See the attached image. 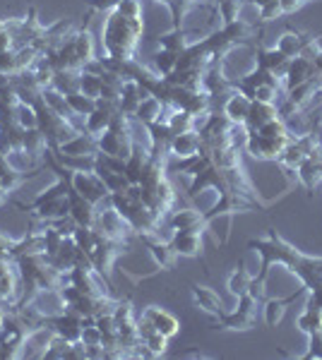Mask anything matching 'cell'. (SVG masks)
Returning <instances> with one entry per match:
<instances>
[{"mask_svg":"<svg viewBox=\"0 0 322 360\" xmlns=\"http://www.w3.org/2000/svg\"><path fill=\"white\" fill-rule=\"evenodd\" d=\"M121 113L118 101H108V98H96V108L85 118V130L92 132L94 137L103 135L108 130V125L113 123V118Z\"/></svg>","mask_w":322,"mask_h":360,"instance_id":"cell-12","label":"cell"},{"mask_svg":"<svg viewBox=\"0 0 322 360\" xmlns=\"http://www.w3.org/2000/svg\"><path fill=\"white\" fill-rule=\"evenodd\" d=\"M108 202H111L113 209H116L130 223V226H133L135 236H159L161 221L142 202L139 185H128V190L113 192V195L108 197Z\"/></svg>","mask_w":322,"mask_h":360,"instance_id":"cell-3","label":"cell"},{"mask_svg":"<svg viewBox=\"0 0 322 360\" xmlns=\"http://www.w3.org/2000/svg\"><path fill=\"white\" fill-rule=\"evenodd\" d=\"M142 317H144V320H149V325H152L159 334H164L166 338H173L176 334L180 332L178 317H173L169 310H164V307H159V305L144 307V310H142Z\"/></svg>","mask_w":322,"mask_h":360,"instance_id":"cell-16","label":"cell"},{"mask_svg":"<svg viewBox=\"0 0 322 360\" xmlns=\"http://www.w3.org/2000/svg\"><path fill=\"white\" fill-rule=\"evenodd\" d=\"M53 89H58L60 94H75L80 92V72L77 70H56L53 72V82H51Z\"/></svg>","mask_w":322,"mask_h":360,"instance_id":"cell-32","label":"cell"},{"mask_svg":"<svg viewBox=\"0 0 322 360\" xmlns=\"http://www.w3.org/2000/svg\"><path fill=\"white\" fill-rule=\"evenodd\" d=\"M15 120H17V125H19L22 130L39 128V118H36L34 106H29V103H22V101H19L17 106H15Z\"/></svg>","mask_w":322,"mask_h":360,"instance_id":"cell-40","label":"cell"},{"mask_svg":"<svg viewBox=\"0 0 322 360\" xmlns=\"http://www.w3.org/2000/svg\"><path fill=\"white\" fill-rule=\"evenodd\" d=\"M178 55L180 53H176V51L159 49L157 53L152 55V58H154V70H157V75L169 77L171 72H176V65H178Z\"/></svg>","mask_w":322,"mask_h":360,"instance_id":"cell-35","label":"cell"},{"mask_svg":"<svg viewBox=\"0 0 322 360\" xmlns=\"http://www.w3.org/2000/svg\"><path fill=\"white\" fill-rule=\"evenodd\" d=\"M255 65L262 67V70H267V72H272L279 82H284L287 80L291 58L289 55H284L279 49H262V46H257L255 49Z\"/></svg>","mask_w":322,"mask_h":360,"instance_id":"cell-13","label":"cell"},{"mask_svg":"<svg viewBox=\"0 0 322 360\" xmlns=\"http://www.w3.org/2000/svg\"><path fill=\"white\" fill-rule=\"evenodd\" d=\"M251 103L253 101L246 96V94H241L238 89H233L226 96L224 106H221V113H224V116L231 120V123L243 125V123H246V118H248V111H251Z\"/></svg>","mask_w":322,"mask_h":360,"instance_id":"cell-24","label":"cell"},{"mask_svg":"<svg viewBox=\"0 0 322 360\" xmlns=\"http://www.w3.org/2000/svg\"><path fill=\"white\" fill-rule=\"evenodd\" d=\"M320 36L322 34L313 36V34H303V31H287V34L279 36V41L274 49H279L284 55H289V58H296V55H303L310 46L318 44Z\"/></svg>","mask_w":322,"mask_h":360,"instance_id":"cell-15","label":"cell"},{"mask_svg":"<svg viewBox=\"0 0 322 360\" xmlns=\"http://www.w3.org/2000/svg\"><path fill=\"white\" fill-rule=\"evenodd\" d=\"M238 305L231 312H221L210 322L212 329H228V332H251L255 329L257 322V307L262 305L260 300L253 298L251 293H243L241 298H236Z\"/></svg>","mask_w":322,"mask_h":360,"instance_id":"cell-5","label":"cell"},{"mask_svg":"<svg viewBox=\"0 0 322 360\" xmlns=\"http://www.w3.org/2000/svg\"><path fill=\"white\" fill-rule=\"evenodd\" d=\"M248 250L260 255V271L253 279L257 284H267V276L274 264L287 267L291 274L298 276L300 286L308 291H315L322 286V257L318 255H305L300 252L296 245H291L277 228H269L267 238H253L248 240Z\"/></svg>","mask_w":322,"mask_h":360,"instance_id":"cell-1","label":"cell"},{"mask_svg":"<svg viewBox=\"0 0 322 360\" xmlns=\"http://www.w3.org/2000/svg\"><path fill=\"white\" fill-rule=\"evenodd\" d=\"M193 113H188V111H171L169 113V118H166V125L171 128V132H173V137L176 135H183V132H188V130H193Z\"/></svg>","mask_w":322,"mask_h":360,"instance_id":"cell-36","label":"cell"},{"mask_svg":"<svg viewBox=\"0 0 322 360\" xmlns=\"http://www.w3.org/2000/svg\"><path fill=\"white\" fill-rule=\"evenodd\" d=\"M3 320H5V310H0V327H3Z\"/></svg>","mask_w":322,"mask_h":360,"instance_id":"cell-50","label":"cell"},{"mask_svg":"<svg viewBox=\"0 0 322 360\" xmlns=\"http://www.w3.org/2000/svg\"><path fill=\"white\" fill-rule=\"evenodd\" d=\"M139 240L147 245L149 255H152L154 264H157L159 269H164V271L173 269L176 259H178V252L173 250L171 240H161L159 236H139Z\"/></svg>","mask_w":322,"mask_h":360,"instance_id":"cell-14","label":"cell"},{"mask_svg":"<svg viewBox=\"0 0 322 360\" xmlns=\"http://www.w3.org/2000/svg\"><path fill=\"white\" fill-rule=\"evenodd\" d=\"M142 34H144L142 17H128V15L118 12L116 8L108 10L101 27V41H103V53H106V58L135 60Z\"/></svg>","mask_w":322,"mask_h":360,"instance_id":"cell-2","label":"cell"},{"mask_svg":"<svg viewBox=\"0 0 322 360\" xmlns=\"http://www.w3.org/2000/svg\"><path fill=\"white\" fill-rule=\"evenodd\" d=\"M246 3L255 5V8H262V5H267V3H269V0H246Z\"/></svg>","mask_w":322,"mask_h":360,"instance_id":"cell-48","label":"cell"},{"mask_svg":"<svg viewBox=\"0 0 322 360\" xmlns=\"http://www.w3.org/2000/svg\"><path fill=\"white\" fill-rule=\"evenodd\" d=\"M171 111H173V108L164 106V103H161L157 96H147V98H142V103H139V108H137V113H135V118H137L142 125L157 123V120L166 123V118H169Z\"/></svg>","mask_w":322,"mask_h":360,"instance_id":"cell-26","label":"cell"},{"mask_svg":"<svg viewBox=\"0 0 322 360\" xmlns=\"http://www.w3.org/2000/svg\"><path fill=\"white\" fill-rule=\"evenodd\" d=\"M185 356H190V358H207L205 353H202V351H195V348H190V351H185Z\"/></svg>","mask_w":322,"mask_h":360,"instance_id":"cell-47","label":"cell"},{"mask_svg":"<svg viewBox=\"0 0 322 360\" xmlns=\"http://www.w3.org/2000/svg\"><path fill=\"white\" fill-rule=\"evenodd\" d=\"M22 149L27 151L32 159H39L46 149H49V142H46V135L41 132L39 128H32V130H24L22 135Z\"/></svg>","mask_w":322,"mask_h":360,"instance_id":"cell-31","label":"cell"},{"mask_svg":"<svg viewBox=\"0 0 322 360\" xmlns=\"http://www.w3.org/2000/svg\"><path fill=\"white\" fill-rule=\"evenodd\" d=\"M274 118H282V116H279L277 103L253 101L251 103V111H248L246 123H243V128H246V132H257V130L262 128L264 123H269V120H274Z\"/></svg>","mask_w":322,"mask_h":360,"instance_id":"cell-20","label":"cell"},{"mask_svg":"<svg viewBox=\"0 0 322 360\" xmlns=\"http://www.w3.org/2000/svg\"><path fill=\"white\" fill-rule=\"evenodd\" d=\"M166 223L171 226V231H193V233H205L212 226L205 218V212L195 209V207H176L169 214Z\"/></svg>","mask_w":322,"mask_h":360,"instance_id":"cell-11","label":"cell"},{"mask_svg":"<svg viewBox=\"0 0 322 360\" xmlns=\"http://www.w3.org/2000/svg\"><path fill=\"white\" fill-rule=\"evenodd\" d=\"M12 259L27 257V255H46V243H44V231H32L24 238L15 240L12 245Z\"/></svg>","mask_w":322,"mask_h":360,"instance_id":"cell-27","label":"cell"},{"mask_svg":"<svg viewBox=\"0 0 322 360\" xmlns=\"http://www.w3.org/2000/svg\"><path fill=\"white\" fill-rule=\"evenodd\" d=\"M310 3H318V0H282V10H284V15H294Z\"/></svg>","mask_w":322,"mask_h":360,"instance_id":"cell-45","label":"cell"},{"mask_svg":"<svg viewBox=\"0 0 322 360\" xmlns=\"http://www.w3.org/2000/svg\"><path fill=\"white\" fill-rule=\"evenodd\" d=\"M70 185L75 187L87 202H92V205L96 207H101L103 202L111 197V192L106 190V185H103L94 171H70Z\"/></svg>","mask_w":322,"mask_h":360,"instance_id":"cell-9","label":"cell"},{"mask_svg":"<svg viewBox=\"0 0 322 360\" xmlns=\"http://www.w3.org/2000/svg\"><path fill=\"white\" fill-rule=\"evenodd\" d=\"M56 154V151H53ZM56 159L70 171H94L96 166V154L94 156H65V154H56Z\"/></svg>","mask_w":322,"mask_h":360,"instance_id":"cell-37","label":"cell"},{"mask_svg":"<svg viewBox=\"0 0 322 360\" xmlns=\"http://www.w3.org/2000/svg\"><path fill=\"white\" fill-rule=\"evenodd\" d=\"M41 101H44L46 106L51 108V111L60 113V116H65V118L75 116V113L70 111V106H67L65 94H60L58 89H53V87H46V89L41 92Z\"/></svg>","mask_w":322,"mask_h":360,"instance_id":"cell-33","label":"cell"},{"mask_svg":"<svg viewBox=\"0 0 322 360\" xmlns=\"http://www.w3.org/2000/svg\"><path fill=\"white\" fill-rule=\"evenodd\" d=\"M5 200H8V192H5V190H0V205H3Z\"/></svg>","mask_w":322,"mask_h":360,"instance_id":"cell-49","label":"cell"},{"mask_svg":"<svg viewBox=\"0 0 322 360\" xmlns=\"http://www.w3.org/2000/svg\"><path fill=\"white\" fill-rule=\"evenodd\" d=\"M251 284H253V274L246 269V262H238V267L231 271V276H228L226 281L228 293H231L233 298H241L243 293H248Z\"/></svg>","mask_w":322,"mask_h":360,"instance_id":"cell-29","label":"cell"},{"mask_svg":"<svg viewBox=\"0 0 322 360\" xmlns=\"http://www.w3.org/2000/svg\"><path fill=\"white\" fill-rule=\"evenodd\" d=\"M123 252H128V243L101 236V233L94 228V243H92V248L87 250V257H90L92 267H94L99 274H103L108 281H111V269Z\"/></svg>","mask_w":322,"mask_h":360,"instance_id":"cell-6","label":"cell"},{"mask_svg":"<svg viewBox=\"0 0 322 360\" xmlns=\"http://www.w3.org/2000/svg\"><path fill=\"white\" fill-rule=\"evenodd\" d=\"M142 343H144V346H147L149 351H152L157 358L164 356L166 348H169V338H166L164 334H159V332H149L147 336L142 338Z\"/></svg>","mask_w":322,"mask_h":360,"instance_id":"cell-42","label":"cell"},{"mask_svg":"<svg viewBox=\"0 0 322 360\" xmlns=\"http://www.w3.org/2000/svg\"><path fill=\"white\" fill-rule=\"evenodd\" d=\"M147 96H149L147 89H144L139 82L126 80L123 82V89H121V98H118V106H121V111L126 113V116L135 118V113H137L142 98H147Z\"/></svg>","mask_w":322,"mask_h":360,"instance_id":"cell-22","label":"cell"},{"mask_svg":"<svg viewBox=\"0 0 322 360\" xmlns=\"http://www.w3.org/2000/svg\"><path fill=\"white\" fill-rule=\"evenodd\" d=\"M92 228H96L101 236H106L111 240H121V243H128V240L135 236L133 226H130V223L116 209H113V207H108L106 212L99 209L96 212V221H94V226Z\"/></svg>","mask_w":322,"mask_h":360,"instance_id":"cell-10","label":"cell"},{"mask_svg":"<svg viewBox=\"0 0 322 360\" xmlns=\"http://www.w3.org/2000/svg\"><path fill=\"white\" fill-rule=\"evenodd\" d=\"M133 147H135V137H133V128H130V116L121 111L113 118V123L108 125L106 132L99 135V151L128 161V156L133 154Z\"/></svg>","mask_w":322,"mask_h":360,"instance_id":"cell-4","label":"cell"},{"mask_svg":"<svg viewBox=\"0 0 322 360\" xmlns=\"http://www.w3.org/2000/svg\"><path fill=\"white\" fill-rule=\"evenodd\" d=\"M193 298H195V305L200 307V310L210 312L212 317H217L224 312V300H221V295L217 293L214 289H210V286L195 284L193 286Z\"/></svg>","mask_w":322,"mask_h":360,"instance_id":"cell-25","label":"cell"},{"mask_svg":"<svg viewBox=\"0 0 322 360\" xmlns=\"http://www.w3.org/2000/svg\"><path fill=\"white\" fill-rule=\"evenodd\" d=\"M65 101H67V106H70V111L75 113V116H80V118H87V116H90V113L96 108V98L85 96L82 92L67 94Z\"/></svg>","mask_w":322,"mask_h":360,"instance_id":"cell-34","label":"cell"},{"mask_svg":"<svg viewBox=\"0 0 322 360\" xmlns=\"http://www.w3.org/2000/svg\"><path fill=\"white\" fill-rule=\"evenodd\" d=\"M296 327L308 336V351L303 353V360H322V310L305 307L296 320Z\"/></svg>","mask_w":322,"mask_h":360,"instance_id":"cell-7","label":"cell"},{"mask_svg":"<svg viewBox=\"0 0 322 360\" xmlns=\"http://www.w3.org/2000/svg\"><path fill=\"white\" fill-rule=\"evenodd\" d=\"M56 154L94 156V154H99V137H94L92 132H87V130H82V132H77L72 139H67V142L60 144V147L56 149Z\"/></svg>","mask_w":322,"mask_h":360,"instance_id":"cell-18","label":"cell"},{"mask_svg":"<svg viewBox=\"0 0 322 360\" xmlns=\"http://www.w3.org/2000/svg\"><path fill=\"white\" fill-rule=\"evenodd\" d=\"M305 293V289L300 286L296 293L287 295V298H269L262 302V312H264V322H267V327H279V322L284 320V312H287V307L291 305V302H296L300 298V295Z\"/></svg>","mask_w":322,"mask_h":360,"instance_id":"cell-23","label":"cell"},{"mask_svg":"<svg viewBox=\"0 0 322 360\" xmlns=\"http://www.w3.org/2000/svg\"><path fill=\"white\" fill-rule=\"evenodd\" d=\"M291 139L284 137H267L262 132H246V144L243 149L257 161H279L282 151L287 149V144Z\"/></svg>","mask_w":322,"mask_h":360,"instance_id":"cell-8","label":"cell"},{"mask_svg":"<svg viewBox=\"0 0 322 360\" xmlns=\"http://www.w3.org/2000/svg\"><path fill=\"white\" fill-rule=\"evenodd\" d=\"M243 5H246V0H221V3H217V12L224 19V24L236 22V19H241Z\"/></svg>","mask_w":322,"mask_h":360,"instance_id":"cell-39","label":"cell"},{"mask_svg":"<svg viewBox=\"0 0 322 360\" xmlns=\"http://www.w3.org/2000/svg\"><path fill=\"white\" fill-rule=\"evenodd\" d=\"M27 175H34V173H22V171H17L10 164L8 156L0 154V187H3L5 192H12L15 187H19Z\"/></svg>","mask_w":322,"mask_h":360,"instance_id":"cell-30","label":"cell"},{"mask_svg":"<svg viewBox=\"0 0 322 360\" xmlns=\"http://www.w3.org/2000/svg\"><path fill=\"white\" fill-rule=\"evenodd\" d=\"M200 151V135L195 132V130H188V132L183 135H176L173 139H171V156H193Z\"/></svg>","mask_w":322,"mask_h":360,"instance_id":"cell-28","label":"cell"},{"mask_svg":"<svg viewBox=\"0 0 322 360\" xmlns=\"http://www.w3.org/2000/svg\"><path fill=\"white\" fill-rule=\"evenodd\" d=\"M171 245H173V250L178 252V257L202 259V255H205V243H202V233L173 231V236H171Z\"/></svg>","mask_w":322,"mask_h":360,"instance_id":"cell-17","label":"cell"},{"mask_svg":"<svg viewBox=\"0 0 322 360\" xmlns=\"http://www.w3.org/2000/svg\"><path fill=\"white\" fill-rule=\"evenodd\" d=\"M0 190H3V187H0Z\"/></svg>","mask_w":322,"mask_h":360,"instance_id":"cell-51","label":"cell"},{"mask_svg":"<svg viewBox=\"0 0 322 360\" xmlns=\"http://www.w3.org/2000/svg\"><path fill=\"white\" fill-rule=\"evenodd\" d=\"M195 36H200V31H188V29H171V31H166V34H159V36H154L157 39V44H159V49H166V51H176V53H183L188 46H193L195 44ZM202 39V36H200Z\"/></svg>","mask_w":322,"mask_h":360,"instance_id":"cell-21","label":"cell"},{"mask_svg":"<svg viewBox=\"0 0 322 360\" xmlns=\"http://www.w3.org/2000/svg\"><path fill=\"white\" fill-rule=\"evenodd\" d=\"M313 77H318L313 58L296 55V58H291V65H289V72H287V80H284V87H287V92H289V89H294V87L303 85V82L313 80Z\"/></svg>","mask_w":322,"mask_h":360,"instance_id":"cell-19","label":"cell"},{"mask_svg":"<svg viewBox=\"0 0 322 360\" xmlns=\"http://www.w3.org/2000/svg\"><path fill=\"white\" fill-rule=\"evenodd\" d=\"M305 307H315V310H322V286H318L315 291H308V300H305Z\"/></svg>","mask_w":322,"mask_h":360,"instance_id":"cell-46","label":"cell"},{"mask_svg":"<svg viewBox=\"0 0 322 360\" xmlns=\"http://www.w3.org/2000/svg\"><path fill=\"white\" fill-rule=\"evenodd\" d=\"M80 341L85 343L87 348H94V346H101V332H99L96 325L92 327H82V336Z\"/></svg>","mask_w":322,"mask_h":360,"instance_id":"cell-44","label":"cell"},{"mask_svg":"<svg viewBox=\"0 0 322 360\" xmlns=\"http://www.w3.org/2000/svg\"><path fill=\"white\" fill-rule=\"evenodd\" d=\"M67 351H70V341L60 336V334H56V332H53V336H51V338H49V343H46L44 360H46V358L65 360V358H67Z\"/></svg>","mask_w":322,"mask_h":360,"instance_id":"cell-38","label":"cell"},{"mask_svg":"<svg viewBox=\"0 0 322 360\" xmlns=\"http://www.w3.org/2000/svg\"><path fill=\"white\" fill-rule=\"evenodd\" d=\"M257 12H260V19H262V22H272V19L282 17V15H284V10H282V0H269L267 5H262V8H257Z\"/></svg>","mask_w":322,"mask_h":360,"instance_id":"cell-43","label":"cell"},{"mask_svg":"<svg viewBox=\"0 0 322 360\" xmlns=\"http://www.w3.org/2000/svg\"><path fill=\"white\" fill-rule=\"evenodd\" d=\"M80 92L85 96L99 98L101 96V75H92V72H80Z\"/></svg>","mask_w":322,"mask_h":360,"instance_id":"cell-41","label":"cell"}]
</instances>
